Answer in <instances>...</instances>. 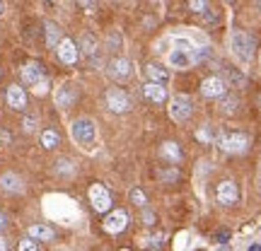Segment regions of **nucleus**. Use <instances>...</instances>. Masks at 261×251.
I'll return each instance as SVG.
<instances>
[{
    "label": "nucleus",
    "instance_id": "f257e3e1",
    "mask_svg": "<svg viewBox=\"0 0 261 251\" xmlns=\"http://www.w3.org/2000/svg\"><path fill=\"white\" fill-rule=\"evenodd\" d=\"M230 48H232L234 58H240L242 63H249L254 56V48H256V41L247 32H234L232 37H230Z\"/></svg>",
    "mask_w": 261,
    "mask_h": 251
},
{
    "label": "nucleus",
    "instance_id": "f03ea898",
    "mask_svg": "<svg viewBox=\"0 0 261 251\" xmlns=\"http://www.w3.org/2000/svg\"><path fill=\"white\" fill-rule=\"evenodd\" d=\"M73 138L77 145L90 148L94 140H97V126H94L92 119H77L73 123Z\"/></svg>",
    "mask_w": 261,
    "mask_h": 251
},
{
    "label": "nucleus",
    "instance_id": "7ed1b4c3",
    "mask_svg": "<svg viewBox=\"0 0 261 251\" xmlns=\"http://www.w3.org/2000/svg\"><path fill=\"white\" fill-rule=\"evenodd\" d=\"M191 114H194V102L184 97V94H177V97H172V102H169V116L174 119V121L184 123L191 119Z\"/></svg>",
    "mask_w": 261,
    "mask_h": 251
},
{
    "label": "nucleus",
    "instance_id": "20e7f679",
    "mask_svg": "<svg viewBox=\"0 0 261 251\" xmlns=\"http://www.w3.org/2000/svg\"><path fill=\"white\" fill-rule=\"evenodd\" d=\"M218 148L223 150V152H244V150L249 148V138L244 135V133H223L220 138H218Z\"/></svg>",
    "mask_w": 261,
    "mask_h": 251
},
{
    "label": "nucleus",
    "instance_id": "39448f33",
    "mask_svg": "<svg viewBox=\"0 0 261 251\" xmlns=\"http://www.w3.org/2000/svg\"><path fill=\"white\" fill-rule=\"evenodd\" d=\"M90 203L97 213H109L112 210V196L102 184H92L90 186Z\"/></svg>",
    "mask_w": 261,
    "mask_h": 251
},
{
    "label": "nucleus",
    "instance_id": "423d86ee",
    "mask_svg": "<svg viewBox=\"0 0 261 251\" xmlns=\"http://www.w3.org/2000/svg\"><path fill=\"white\" fill-rule=\"evenodd\" d=\"M107 70H109V77H112V80H116V82H128L130 75H133V65H130L128 58H114Z\"/></svg>",
    "mask_w": 261,
    "mask_h": 251
},
{
    "label": "nucleus",
    "instance_id": "0eeeda50",
    "mask_svg": "<svg viewBox=\"0 0 261 251\" xmlns=\"http://www.w3.org/2000/svg\"><path fill=\"white\" fill-rule=\"evenodd\" d=\"M107 106H109V111H114V114H126L130 109L128 94L123 92V90H119V87L109 90V92H107Z\"/></svg>",
    "mask_w": 261,
    "mask_h": 251
},
{
    "label": "nucleus",
    "instance_id": "6e6552de",
    "mask_svg": "<svg viewBox=\"0 0 261 251\" xmlns=\"http://www.w3.org/2000/svg\"><path fill=\"white\" fill-rule=\"evenodd\" d=\"M215 196H218V203L234 205L237 201H240V188H237V184H234V181L225 179V181H220V184H218V191H215Z\"/></svg>",
    "mask_w": 261,
    "mask_h": 251
},
{
    "label": "nucleus",
    "instance_id": "1a4fd4ad",
    "mask_svg": "<svg viewBox=\"0 0 261 251\" xmlns=\"http://www.w3.org/2000/svg\"><path fill=\"white\" fill-rule=\"evenodd\" d=\"M128 222H130V217L126 210H112V213L107 215V220H104V230L109 234H119L128 227Z\"/></svg>",
    "mask_w": 261,
    "mask_h": 251
},
{
    "label": "nucleus",
    "instance_id": "9d476101",
    "mask_svg": "<svg viewBox=\"0 0 261 251\" xmlns=\"http://www.w3.org/2000/svg\"><path fill=\"white\" fill-rule=\"evenodd\" d=\"M201 92H203V97H208V99L225 97V92H227V82H225L223 77H218V75H213V77H205L203 85H201Z\"/></svg>",
    "mask_w": 261,
    "mask_h": 251
},
{
    "label": "nucleus",
    "instance_id": "9b49d317",
    "mask_svg": "<svg viewBox=\"0 0 261 251\" xmlns=\"http://www.w3.org/2000/svg\"><path fill=\"white\" fill-rule=\"evenodd\" d=\"M58 58H61V63L65 65H75L77 63V56H80V51H77V44H75L73 39H63L61 44H58Z\"/></svg>",
    "mask_w": 261,
    "mask_h": 251
},
{
    "label": "nucleus",
    "instance_id": "f8f14e48",
    "mask_svg": "<svg viewBox=\"0 0 261 251\" xmlns=\"http://www.w3.org/2000/svg\"><path fill=\"white\" fill-rule=\"evenodd\" d=\"M5 99H8V106L15 109V111H24L27 109V94L17 85H10L8 92H5Z\"/></svg>",
    "mask_w": 261,
    "mask_h": 251
},
{
    "label": "nucleus",
    "instance_id": "ddd939ff",
    "mask_svg": "<svg viewBox=\"0 0 261 251\" xmlns=\"http://www.w3.org/2000/svg\"><path fill=\"white\" fill-rule=\"evenodd\" d=\"M22 80L27 85H32V87H37V85L44 80V68L39 63H27L22 68Z\"/></svg>",
    "mask_w": 261,
    "mask_h": 251
},
{
    "label": "nucleus",
    "instance_id": "4468645a",
    "mask_svg": "<svg viewBox=\"0 0 261 251\" xmlns=\"http://www.w3.org/2000/svg\"><path fill=\"white\" fill-rule=\"evenodd\" d=\"M0 188L8 191V193H22V191H24V184H22V179H19L17 174L5 172V174L0 177Z\"/></svg>",
    "mask_w": 261,
    "mask_h": 251
},
{
    "label": "nucleus",
    "instance_id": "2eb2a0df",
    "mask_svg": "<svg viewBox=\"0 0 261 251\" xmlns=\"http://www.w3.org/2000/svg\"><path fill=\"white\" fill-rule=\"evenodd\" d=\"M29 239H34V242H54V237H56V232L48 227V225H32L27 230Z\"/></svg>",
    "mask_w": 261,
    "mask_h": 251
},
{
    "label": "nucleus",
    "instance_id": "dca6fc26",
    "mask_svg": "<svg viewBox=\"0 0 261 251\" xmlns=\"http://www.w3.org/2000/svg\"><path fill=\"white\" fill-rule=\"evenodd\" d=\"M75 99H77V92H75L73 85H63V87H61V90L56 92V106H61V109L73 106Z\"/></svg>",
    "mask_w": 261,
    "mask_h": 251
},
{
    "label": "nucleus",
    "instance_id": "f3484780",
    "mask_svg": "<svg viewBox=\"0 0 261 251\" xmlns=\"http://www.w3.org/2000/svg\"><path fill=\"white\" fill-rule=\"evenodd\" d=\"M169 65H174V68H191L194 65V58L189 53V48H174L172 53H169Z\"/></svg>",
    "mask_w": 261,
    "mask_h": 251
},
{
    "label": "nucleus",
    "instance_id": "a211bd4d",
    "mask_svg": "<svg viewBox=\"0 0 261 251\" xmlns=\"http://www.w3.org/2000/svg\"><path fill=\"white\" fill-rule=\"evenodd\" d=\"M145 75H148L150 82H155V85H165L169 80V70L167 68H162V65H158V63L145 65Z\"/></svg>",
    "mask_w": 261,
    "mask_h": 251
},
{
    "label": "nucleus",
    "instance_id": "6ab92c4d",
    "mask_svg": "<svg viewBox=\"0 0 261 251\" xmlns=\"http://www.w3.org/2000/svg\"><path fill=\"white\" fill-rule=\"evenodd\" d=\"M143 94H145V99H150V102H155V104L167 102V90H165L162 85L145 82V87H143Z\"/></svg>",
    "mask_w": 261,
    "mask_h": 251
},
{
    "label": "nucleus",
    "instance_id": "aec40b11",
    "mask_svg": "<svg viewBox=\"0 0 261 251\" xmlns=\"http://www.w3.org/2000/svg\"><path fill=\"white\" fill-rule=\"evenodd\" d=\"M160 152H162V157L167 159V162H172V164H179V162H181V157H184L181 148H179L174 140H167V143H162Z\"/></svg>",
    "mask_w": 261,
    "mask_h": 251
},
{
    "label": "nucleus",
    "instance_id": "412c9836",
    "mask_svg": "<svg viewBox=\"0 0 261 251\" xmlns=\"http://www.w3.org/2000/svg\"><path fill=\"white\" fill-rule=\"evenodd\" d=\"M80 48H83V53L87 58H94V56H97V51H99V41H97V37H94V34H83L77 51H80Z\"/></svg>",
    "mask_w": 261,
    "mask_h": 251
},
{
    "label": "nucleus",
    "instance_id": "4be33fe9",
    "mask_svg": "<svg viewBox=\"0 0 261 251\" xmlns=\"http://www.w3.org/2000/svg\"><path fill=\"white\" fill-rule=\"evenodd\" d=\"M44 32H46V44L48 46L58 48V44L63 41V39H61V27H58L56 22H46V24H44Z\"/></svg>",
    "mask_w": 261,
    "mask_h": 251
},
{
    "label": "nucleus",
    "instance_id": "5701e85b",
    "mask_svg": "<svg viewBox=\"0 0 261 251\" xmlns=\"http://www.w3.org/2000/svg\"><path fill=\"white\" fill-rule=\"evenodd\" d=\"M218 106H220V111H223V114H234V111H237V106H240V99H237L234 94H225Z\"/></svg>",
    "mask_w": 261,
    "mask_h": 251
},
{
    "label": "nucleus",
    "instance_id": "b1692460",
    "mask_svg": "<svg viewBox=\"0 0 261 251\" xmlns=\"http://www.w3.org/2000/svg\"><path fill=\"white\" fill-rule=\"evenodd\" d=\"M41 145L46 150L58 148V145H61V135H58L56 130H44V133H41Z\"/></svg>",
    "mask_w": 261,
    "mask_h": 251
},
{
    "label": "nucleus",
    "instance_id": "393cba45",
    "mask_svg": "<svg viewBox=\"0 0 261 251\" xmlns=\"http://www.w3.org/2000/svg\"><path fill=\"white\" fill-rule=\"evenodd\" d=\"M130 203L138 205V208H145V205H148V196L143 193L140 188H133V191H130Z\"/></svg>",
    "mask_w": 261,
    "mask_h": 251
},
{
    "label": "nucleus",
    "instance_id": "a878e982",
    "mask_svg": "<svg viewBox=\"0 0 261 251\" xmlns=\"http://www.w3.org/2000/svg\"><path fill=\"white\" fill-rule=\"evenodd\" d=\"M56 172H58V174H65V177H70V174L75 172V167H73V162H70V159H58Z\"/></svg>",
    "mask_w": 261,
    "mask_h": 251
},
{
    "label": "nucleus",
    "instance_id": "bb28decb",
    "mask_svg": "<svg viewBox=\"0 0 261 251\" xmlns=\"http://www.w3.org/2000/svg\"><path fill=\"white\" fill-rule=\"evenodd\" d=\"M191 58H194V63H201V61H205V58H211V48L208 46L196 48L194 53H191Z\"/></svg>",
    "mask_w": 261,
    "mask_h": 251
},
{
    "label": "nucleus",
    "instance_id": "cd10ccee",
    "mask_svg": "<svg viewBox=\"0 0 261 251\" xmlns=\"http://www.w3.org/2000/svg\"><path fill=\"white\" fill-rule=\"evenodd\" d=\"M19 251H39V244L27 237V239H22V242H19Z\"/></svg>",
    "mask_w": 261,
    "mask_h": 251
},
{
    "label": "nucleus",
    "instance_id": "c85d7f7f",
    "mask_svg": "<svg viewBox=\"0 0 261 251\" xmlns=\"http://www.w3.org/2000/svg\"><path fill=\"white\" fill-rule=\"evenodd\" d=\"M189 8L194 10V12H203V10H208V5H205L203 0H191V3H189Z\"/></svg>",
    "mask_w": 261,
    "mask_h": 251
},
{
    "label": "nucleus",
    "instance_id": "c756f323",
    "mask_svg": "<svg viewBox=\"0 0 261 251\" xmlns=\"http://www.w3.org/2000/svg\"><path fill=\"white\" fill-rule=\"evenodd\" d=\"M196 138H198V140H205V143H208V140L213 138V135H211V130H208V128H198V130H196Z\"/></svg>",
    "mask_w": 261,
    "mask_h": 251
},
{
    "label": "nucleus",
    "instance_id": "7c9ffc66",
    "mask_svg": "<svg viewBox=\"0 0 261 251\" xmlns=\"http://www.w3.org/2000/svg\"><path fill=\"white\" fill-rule=\"evenodd\" d=\"M227 239H230V232H227V230H218V232H215V242L225 244Z\"/></svg>",
    "mask_w": 261,
    "mask_h": 251
},
{
    "label": "nucleus",
    "instance_id": "2f4dec72",
    "mask_svg": "<svg viewBox=\"0 0 261 251\" xmlns=\"http://www.w3.org/2000/svg\"><path fill=\"white\" fill-rule=\"evenodd\" d=\"M34 128H37V119H24V130H27V133H32Z\"/></svg>",
    "mask_w": 261,
    "mask_h": 251
},
{
    "label": "nucleus",
    "instance_id": "473e14b6",
    "mask_svg": "<svg viewBox=\"0 0 261 251\" xmlns=\"http://www.w3.org/2000/svg\"><path fill=\"white\" fill-rule=\"evenodd\" d=\"M177 172H162V179H165V181H177Z\"/></svg>",
    "mask_w": 261,
    "mask_h": 251
},
{
    "label": "nucleus",
    "instance_id": "72a5a7b5",
    "mask_svg": "<svg viewBox=\"0 0 261 251\" xmlns=\"http://www.w3.org/2000/svg\"><path fill=\"white\" fill-rule=\"evenodd\" d=\"M46 90H48V80H46V77H44V80H41V82L37 85V92H39V94H44V92H46Z\"/></svg>",
    "mask_w": 261,
    "mask_h": 251
},
{
    "label": "nucleus",
    "instance_id": "f704fd0d",
    "mask_svg": "<svg viewBox=\"0 0 261 251\" xmlns=\"http://www.w3.org/2000/svg\"><path fill=\"white\" fill-rule=\"evenodd\" d=\"M109 41H112L114 51H116V48H119V34H112V39H109Z\"/></svg>",
    "mask_w": 261,
    "mask_h": 251
},
{
    "label": "nucleus",
    "instance_id": "c9c22d12",
    "mask_svg": "<svg viewBox=\"0 0 261 251\" xmlns=\"http://www.w3.org/2000/svg\"><path fill=\"white\" fill-rule=\"evenodd\" d=\"M80 5H83V8H87V12H92V10L97 8V3H80Z\"/></svg>",
    "mask_w": 261,
    "mask_h": 251
},
{
    "label": "nucleus",
    "instance_id": "e433bc0d",
    "mask_svg": "<svg viewBox=\"0 0 261 251\" xmlns=\"http://www.w3.org/2000/svg\"><path fill=\"white\" fill-rule=\"evenodd\" d=\"M0 251H8V242H5V237H0Z\"/></svg>",
    "mask_w": 261,
    "mask_h": 251
},
{
    "label": "nucleus",
    "instance_id": "4c0bfd02",
    "mask_svg": "<svg viewBox=\"0 0 261 251\" xmlns=\"http://www.w3.org/2000/svg\"><path fill=\"white\" fill-rule=\"evenodd\" d=\"M5 225H8V217H5V215L0 213V230H3V227H5Z\"/></svg>",
    "mask_w": 261,
    "mask_h": 251
},
{
    "label": "nucleus",
    "instance_id": "58836bf2",
    "mask_svg": "<svg viewBox=\"0 0 261 251\" xmlns=\"http://www.w3.org/2000/svg\"><path fill=\"white\" fill-rule=\"evenodd\" d=\"M249 251H261V242H256V244H252V246H249Z\"/></svg>",
    "mask_w": 261,
    "mask_h": 251
},
{
    "label": "nucleus",
    "instance_id": "ea45409f",
    "mask_svg": "<svg viewBox=\"0 0 261 251\" xmlns=\"http://www.w3.org/2000/svg\"><path fill=\"white\" fill-rule=\"evenodd\" d=\"M3 8H5V5H3V3H0V12H3Z\"/></svg>",
    "mask_w": 261,
    "mask_h": 251
},
{
    "label": "nucleus",
    "instance_id": "a19ab883",
    "mask_svg": "<svg viewBox=\"0 0 261 251\" xmlns=\"http://www.w3.org/2000/svg\"><path fill=\"white\" fill-rule=\"evenodd\" d=\"M259 8H261V3H259Z\"/></svg>",
    "mask_w": 261,
    "mask_h": 251
}]
</instances>
